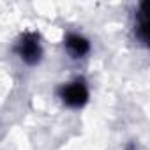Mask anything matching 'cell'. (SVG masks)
I'll return each mask as SVG.
<instances>
[{"instance_id": "1", "label": "cell", "mask_w": 150, "mask_h": 150, "mask_svg": "<svg viewBox=\"0 0 150 150\" xmlns=\"http://www.w3.org/2000/svg\"><path fill=\"white\" fill-rule=\"evenodd\" d=\"M14 50H16L18 57L23 62L30 64V65L37 64L41 60V55H42V48H41V42H39V35L34 34V32L23 34L20 37V41L16 42V48Z\"/></svg>"}, {"instance_id": "2", "label": "cell", "mask_w": 150, "mask_h": 150, "mask_svg": "<svg viewBox=\"0 0 150 150\" xmlns=\"http://www.w3.org/2000/svg\"><path fill=\"white\" fill-rule=\"evenodd\" d=\"M60 99L67 106H71V108H80L88 99V88L80 80L78 81H72V83H67L60 90Z\"/></svg>"}, {"instance_id": "3", "label": "cell", "mask_w": 150, "mask_h": 150, "mask_svg": "<svg viewBox=\"0 0 150 150\" xmlns=\"http://www.w3.org/2000/svg\"><path fill=\"white\" fill-rule=\"evenodd\" d=\"M65 48H67V51L74 58H80V57H83V55L88 53L90 44H88V41L85 37H81L78 34H69L65 37Z\"/></svg>"}]
</instances>
